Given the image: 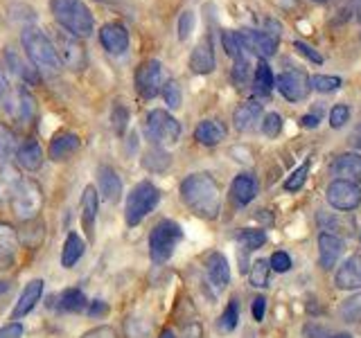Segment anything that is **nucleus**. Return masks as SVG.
I'll list each match as a JSON object with an SVG mask.
<instances>
[{
	"label": "nucleus",
	"instance_id": "nucleus-58",
	"mask_svg": "<svg viewBox=\"0 0 361 338\" xmlns=\"http://www.w3.org/2000/svg\"><path fill=\"white\" fill-rule=\"evenodd\" d=\"M302 127H307V129H316V127H319V118H316V115H302Z\"/></svg>",
	"mask_w": 361,
	"mask_h": 338
},
{
	"label": "nucleus",
	"instance_id": "nucleus-33",
	"mask_svg": "<svg viewBox=\"0 0 361 338\" xmlns=\"http://www.w3.org/2000/svg\"><path fill=\"white\" fill-rule=\"evenodd\" d=\"M18 248V234L7 223H0V259H9Z\"/></svg>",
	"mask_w": 361,
	"mask_h": 338
},
{
	"label": "nucleus",
	"instance_id": "nucleus-29",
	"mask_svg": "<svg viewBox=\"0 0 361 338\" xmlns=\"http://www.w3.org/2000/svg\"><path fill=\"white\" fill-rule=\"evenodd\" d=\"M274 88H276L274 70H271V65L264 59H259V63L255 68V75H253V90L257 95L267 97V95L274 93Z\"/></svg>",
	"mask_w": 361,
	"mask_h": 338
},
{
	"label": "nucleus",
	"instance_id": "nucleus-32",
	"mask_svg": "<svg viewBox=\"0 0 361 338\" xmlns=\"http://www.w3.org/2000/svg\"><path fill=\"white\" fill-rule=\"evenodd\" d=\"M59 309L61 311H68V313H79L88 307V300L84 296L82 289H66L59 293Z\"/></svg>",
	"mask_w": 361,
	"mask_h": 338
},
{
	"label": "nucleus",
	"instance_id": "nucleus-38",
	"mask_svg": "<svg viewBox=\"0 0 361 338\" xmlns=\"http://www.w3.org/2000/svg\"><path fill=\"white\" fill-rule=\"evenodd\" d=\"M237 323H240V302H237V300H231V302H228V307L224 309L221 318H219V330H221L224 334H228V332L235 330Z\"/></svg>",
	"mask_w": 361,
	"mask_h": 338
},
{
	"label": "nucleus",
	"instance_id": "nucleus-53",
	"mask_svg": "<svg viewBox=\"0 0 361 338\" xmlns=\"http://www.w3.org/2000/svg\"><path fill=\"white\" fill-rule=\"evenodd\" d=\"M82 338H118V334L113 327H95V330L86 332Z\"/></svg>",
	"mask_w": 361,
	"mask_h": 338
},
{
	"label": "nucleus",
	"instance_id": "nucleus-17",
	"mask_svg": "<svg viewBox=\"0 0 361 338\" xmlns=\"http://www.w3.org/2000/svg\"><path fill=\"white\" fill-rule=\"evenodd\" d=\"M334 284L343 291L361 289V255L348 257L345 262L338 266L336 275H334Z\"/></svg>",
	"mask_w": 361,
	"mask_h": 338
},
{
	"label": "nucleus",
	"instance_id": "nucleus-60",
	"mask_svg": "<svg viewBox=\"0 0 361 338\" xmlns=\"http://www.w3.org/2000/svg\"><path fill=\"white\" fill-rule=\"evenodd\" d=\"M9 289V284H7V282H3V280H0V293H5Z\"/></svg>",
	"mask_w": 361,
	"mask_h": 338
},
{
	"label": "nucleus",
	"instance_id": "nucleus-54",
	"mask_svg": "<svg viewBox=\"0 0 361 338\" xmlns=\"http://www.w3.org/2000/svg\"><path fill=\"white\" fill-rule=\"evenodd\" d=\"M251 311H253V318H255L257 323H262V320H264V311H267V298H264V296H257V298L253 300Z\"/></svg>",
	"mask_w": 361,
	"mask_h": 338
},
{
	"label": "nucleus",
	"instance_id": "nucleus-49",
	"mask_svg": "<svg viewBox=\"0 0 361 338\" xmlns=\"http://www.w3.org/2000/svg\"><path fill=\"white\" fill-rule=\"evenodd\" d=\"M269 266H271V270H276V273H287V270L291 268V257L285 251H278V253L271 255Z\"/></svg>",
	"mask_w": 361,
	"mask_h": 338
},
{
	"label": "nucleus",
	"instance_id": "nucleus-62",
	"mask_svg": "<svg viewBox=\"0 0 361 338\" xmlns=\"http://www.w3.org/2000/svg\"><path fill=\"white\" fill-rule=\"evenodd\" d=\"M314 3H325V0H314Z\"/></svg>",
	"mask_w": 361,
	"mask_h": 338
},
{
	"label": "nucleus",
	"instance_id": "nucleus-37",
	"mask_svg": "<svg viewBox=\"0 0 361 338\" xmlns=\"http://www.w3.org/2000/svg\"><path fill=\"white\" fill-rule=\"evenodd\" d=\"M16 149H18L16 135L11 133V129H7V127L0 124V163L9 161V158L16 154Z\"/></svg>",
	"mask_w": 361,
	"mask_h": 338
},
{
	"label": "nucleus",
	"instance_id": "nucleus-48",
	"mask_svg": "<svg viewBox=\"0 0 361 338\" xmlns=\"http://www.w3.org/2000/svg\"><path fill=\"white\" fill-rule=\"evenodd\" d=\"M192 30H195V11H183V14L178 16V39L180 41H185Z\"/></svg>",
	"mask_w": 361,
	"mask_h": 338
},
{
	"label": "nucleus",
	"instance_id": "nucleus-28",
	"mask_svg": "<svg viewBox=\"0 0 361 338\" xmlns=\"http://www.w3.org/2000/svg\"><path fill=\"white\" fill-rule=\"evenodd\" d=\"M86 253V244L77 232H68L66 242H63V251H61V266L63 268H73L79 259Z\"/></svg>",
	"mask_w": 361,
	"mask_h": 338
},
{
	"label": "nucleus",
	"instance_id": "nucleus-34",
	"mask_svg": "<svg viewBox=\"0 0 361 338\" xmlns=\"http://www.w3.org/2000/svg\"><path fill=\"white\" fill-rule=\"evenodd\" d=\"M269 277H271L269 259H257V262H253L251 273H248V280H251V287H255V289H264V287H269Z\"/></svg>",
	"mask_w": 361,
	"mask_h": 338
},
{
	"label": "nucleus",
	"instance_id": "nucleus-14",
	"mask_svg": "<svg viewBox=\"0 0 361 338\" xmlns=\"http://www.w3.org/2000/svg\"><path fill=\"white\" fill-rule=\"evenodd\" d=\"M99 43L109 54H124L129 50V32L122 23H106L99 30Z\"/></svg>",
	"mask_w": 361,
	"mask_h": 338
},
{
	"label": "nucleus",
	"instance_id": "nucleus-39",
	"mask_svg": "<svg viewBox=\"0 0 361 338\" xmlns=\"http://www.w3.org/2000/svg\"><path fill=\"white\" fill-rule=\"evenodd\" d=\"M221 43H224L226 54H231L233 59H240V56H246V50H244V43H242L240 32H224Z\"/></svg>",
	"mask_w": 361,
	"mask_h": 338
},
{
	"label": "nucleus",
	"instance_id": "nucleus-59",
	"mask_svg": "<svg viewBox=\"0 0 361 338\" xmlns=\"http://www.w3.org/2000/svg\"><path fill=\"white\" fill-rule=\"evenodd\" d=\"M158 338H178V336H176V332H174V330H163V332H161V336H158Z\"/></svg>",
	"mask_w": 361,
	"mask_h": 338
},
{
	"label": "nucleus",
	"instance_id": "nucleus-16",
	"mask_svg": "<svg viewBox=\"0 0 361 338\" xmlns=\"http://www.w3.org/2000/svg\"><path fill=\"white\" fill-rule=\"evenodd\" d=\"M5 63L9 65V70L14 73L16 77H20L25 84L37 86V84L41 82L37 65H34L25 54H18L14 48H7V50H5Z\"/></svg>",
	"mask_w": 361,
	"mask_h": 338
},
{
	"label": "nucleus",
	"instance_id": "nucleus-10",
	"mask_svg": "<svg viewBox=\"0 0 361 338\" xmlns=\"http://www.w3.org/2000/svg\"><path fill=\"white\" fill-rule=\"evenodd\" d=\"M325 199L338 212L357 210L361 206V185L355 183V180L334 178L330 183V187H327V192H325Z\"/></svg>",
	"mask_w": 361,
	"mask_h": 338
},
{
	"label": "nucleus",
	"instance_id": "nucleus-18",
	"mask_svg": "<svg viewBox=\"0 0 361 338\" xmlns=\"http://www.w3.org/2000/svg\"><path fill=\"white\" fill-rule=\"evenodd\" d=\"M264 108L257 99H248L244 104H240L233 113V122L237 131H251L257 127V122L262 120Z\"/></svg>",
	"mask_w": 361,
	"mask_h": 338
},
{
	"label": "nucleus",
	"instance_id": "nucleus-25",
	"mask_svg": "<svg viewBox=\"0 0 361 338\" xmlns=\"http://www.w3.org/2000/svg\"><path fill=\"white\" fill-rule=\"evenodd\" d=\"M332 176L343 178V180H355L361 178V154H341L334 158L330 167Z\"/></svg>",
	"mask_w": 361,
	"mask_h": 338
},
{
	"label": "nucleus",
	"instance_id": "nucleus-15",
	"mask_svg": "<svg viewBox=\"0 0 361 338\" xmlns=\"http://www.w3.org/2000/svg\"><path fill=\"white\" fill-rule=\"evenodd\" d=\"M343 239L336 234H330V232H321L319 234V264L323 270H332L338 259H341V253H343Z\"/></svg>",
	"mask_w": 361,
	"mask_h": 338
},
{
	"label": "nucleus",
	"instance_id": "nucleus-41",
	"mask_svg": "<svg viewBox=\"0 0 361 338\" xmlns=\"http://www.w3.org/2000/svg\"><path fill=\"white\" fill-rule=\"evenodd\" d=\"M111 124H113V131H116L118 135H124V131H127V127H129V108L124 106L122 101H118V104L113 106Z\"/></svg>",
	"mask_w": 361,
	"mask_h": 338
},
{
	"label": "nucleus",
	"instance_id": "nucleus-61",
	"mask_svg": "<svg viewBox=\"0 0 361 338\" xmlns=\"http://www.w3.org/2000/svg\"><path fill=\"white\" fill-rule=\"evenodd\" d=\"M330 338H353L350 334H334V336H330Z\"/></svg>",
	"mask_w": 361,
	"mask_h": 338
},
{
	"label": "nucleus",
	"instance_id": "nucleus-8",
	"mask_svg": "<svg viewBox=\"0 0 361 338\" xmlns=\"http://www.w3.org/2000/svg\"><path fill=\"white\" fill-rule=\"evenodd\" d=\"M0 106L9 120H16L18 124H27L37 115V99L25 88H9Z\"/></svg>",
	"mask_w": 361,
	"mask_h": 338
},
{
	"label": "nucleus",
	"instance_id": "nucleus-46",
	"mask_svg": "<svg viewBox=\"0 0 361 338\" xmlns=\"http://www.w3.org/2000/svg\"><path fill=\"white\" fill-rule=\"evenodd\" d=\"M280 131H282V118L278 113H267L262 118V133L267 138H278Z\"/></svg>",
	"mask_w": 361,
	"mask_h": 338
},
{
	"label": "nucleus",
	"instance_id": "nucleus-19",
	"mask_svg": "<svg viewBox=\"0 0 361 338\" xmlns=\"http://www.w3.org/2000/svg\"><path fill=\"white\" fill-rule=\"evenodd\" d=\"M190 70L197 75H210L214 70V50L210 39H201L190 54Z\"/></svg>",
	"mask_w": 361,
	"mask_h": 338
},
{
	"label": "nucleus",
	"instance_id": "nucleus-9",
	"mask_svg": "<svg viewBox=\"0 0 361 338\" xmlns=\"http://www.w3.org/2000/svg\"><path fill=\"white\" fill-rule=\"evenodd\" d=\"M52 43L56 48V54H59L61 68H68V70H73V73L84 70L86 68V48H84L82 41L61 30V32H56Z\"/></svg>",
	"mask_w": 361,
	"mask_h": 338
},
{
	"label": "nucleus",
	"instance_id": "nucleus-36",
	"mask_svg": "<svg viewBox=\"0 0 361 338\" xmlns=\"http://www.w3.org/2000/svg\"><path fill=\"white\" fill-rule=\"evenodd\" d=\"M338 311H341V318L345 323H361V291L343 300Z\"/></svg>",
	"mask_w": 361,
	"mask_h": 338
},
{
	"label": "nucleus",
	"instance_id": "nucleus-21",
	"mask_svg": "<svg viewBox=\"0 0 361 338\" xmlns=\"http://www.w3.org/2000/svg\"><path fill=\"white\" fill-rule=\"evenodd\" d=\"M206 273H208V280L212 282V287L217 291H224L231 282L228 259H226L221 253H210L206 259Z\"/></svg>",
	"mask_w": 361,
	"mask_h": 338
},
{
	"label": "nucleus",
	"instance_id": "nucleus-2",
	"mask_svg": "<svg viewBox=\"0 0 361 338\" xmlns=\"http://www.w3.org/2000/svg\"><path fill=\"white\" fill-rule=\"evenodd\" d=\"M50 9L59 27L77 39H88L95 30V18L82 0H50Z\"/></svg>",
	"mask_w": 361,
	"mask_h": 338
},
{
	"label": "nucleus",
	"instance_id": "nucleus-30",
	"mask_svg": "<svg viewBox=\"0 0 361 338\" xmlns=\"http://www.w3.org/2000/svg\"><path fill=\"white\" fill-rule=\"evenodd\" d=\"M97 210H99V194L93 185H88L84 187V194H82V221L86 225V230H93Z\"/></svg>",
	"mask_w": 361,
	"mask_h": 338
},
{
	"label": "nucleus",
	"instance_id": "nucleus-63",
	"mask_svg": "<svg viewBox=\"0 0 361 338\" xmlns=\"http://www.w3.org/2000/svg\"><path fill=\"white\" fill-rule=\"evenodd\" d=\"M359 20H361V7H359Z\"/></svg>",
	"mask_w": 361,
	"mask_h": 338
},
{
	"label": "nucleus",
	"instance_id": "nucleus-4",
	"mask_svg": "<svg viewBox=\"0 0 361 338\" xmlns=\"http://www.w3.org/2000/svg\"><path fill=\"white\" fill-rule=\"evenodd\" d=\"M161 201V189H158L149 180L133 185V189L127 196V206H124V217L129 225H138L142 219H147L154 212V208Z\"/></svg>",
	"mask_w": 361,
	"mask_h": 338
},
{
	"label": "nucleus",
	"instance_id": "nucleus-52",
	"mask_svg": "<svg viewBox=\"0 0 361 338\" xmlns=\"http://www.w3.org/2000/svg\"><path fill=\"white\" fill-rule=\"evenodd\" d=\"M23 334H25V330H23L20 323H9L0 330V338H23Z\"/></svg>",
	"mask_w": 361,
	"mask_h": 338
},
{
	"label": "nucleus",
	"instance_id": "nucleus-6",
	"mask_svg": "<svg viewBox=\"0 0 361 338\" xmlns=\"http://www.w3.org/2000/svg\"><path fill=\"white\" fill-rule=\"evenodd\" d=\"M183 237L180 225L172 219H163L161 223H156V228L149 234V255L156 264L167 262L174 255V248Z\"/></svg>",
	"mask_w": 361,
	"mask_h": 338
},
{
	"label": "nucleus",
	"instance_id": "nucleus-23",
	"mask_svg": "<svg viewBox=\"0 0 361 338\" xmlns=\"http://www.w3.org/2000/svg\"><path fill=\"white\" fill-rule=\"evenodd\" d=\"M231 196L237 206H248L257 196V178L248 172L235 176V180L231 183Z\"/></svg>",
	"mask_w": 361,
	"mask_h": 338
},
{
	"label": "nucleus",
	"instance_id": "nucleus-5",
	"mask_svg": "<svg viewBox=\"0 0 361 338\" xmlns=\"http://www.w3.org/2000/svg\"><path fill=\"white\" fill-rule=\"evenodd\" d=\"M147 138H149L156 146H172L180 140V122L169 115L163 108H154L147 113Z\"/></svg>",
	"mask_w": 361,
	"mask_h": 338
},
{
	"label": "nucleus",
	"instance_id": "nucleus-35",
	"mask_svg": "<svg viewBox=\"0 0 361 338\" xmlns=\"http://www.w3.org/2000/svg\"><path fill=\"white\" fill-rule=\"evenodd\" d=\"M310 86L316 93H334V90L343 86V79L334 75H314L310 77Z\"/></svg>",
	"mask_w": 361,
	"mask_h": 338
},
{
	"label": "nucleus",
	"instance_id": "nucleus-20",
	"mask_svg": "<svg viewBox=\"0 0 361 338\" xmlns=\"http://www.w3.org/2000/svg\"><path fill=\"white\" fill-rule=\"evenodd\" d=\"M97 194H102V199L109 201V203H116L122 194V180L116 174V169L109 167V165H102L97 169Z\"/></svg>",
	"mask_w": 361,
	"mask_h": 338
},
{
	"label": "nucleus",
	"instance_id": "nucleus-27",
	"mask_svg": "<svg viewBox=\"0 0 361 338\" xmlns=\"http://www.w3.org/2000/svg\"><path fill=\"white\" fill-rule=\"evenodd\" d=\"M79 149V138L75 133H59L54 135V140L50 142V158L56 163L68 161L73 154H77Z\"/></svg>",
	"mask_w": 361,
	"mask_h": 338
},
{
	"label": "nucleus",
	"instance_id": "nucleus-43",
	"mask_svg": "<svg viewBox=\"0 0 361 338\" xmlns=\"http://www.w3.org/2000/svg\"><path fill=\"white\" fill-rule=\"evenodd\" d=\"M149 332H152L149 323L140 320V318H129L127 325H124V334H127V338H149Z\"/></svg>",
	"mask_w": 361,
	"mask_h": 338
},
{
	"label": "nucleus",
	"instance_id": "nucleus-22",
	"mask_svg": "<svg viewBox=\"0 0 361 338\" xmlns=\"http://www.w3.org/2000/svg\"><path fill=\"white\" fill-rule=\"evenodd\" d=\"M43 296V280H32L25 284V289H23L20 298L16 302L14 311H11V318L18 320L23 318V315H27L34 307H37V302L41 300Z\"/></svg>",
	"mask_w": 361,
	"mask_h": 338
},
{
	"label": "nucleus",
	"instance_id": "nucleus-13",
	"mask_svg": "<svg viewBox=\"0 0 361 338\" xmlns=\"http://www.w3.org/2000/svg\"><path fill=\"white\" fill-rule=\"evenodd\" d=\"M242 43H244V50L246 52H253L259 59H269L274 56L278 50V37L271 32H259V30H244L240 32Z\"/></svg>",
	"mask_w": 361,
	"mask_h": 338
},
{
	"label": "nucleus",
	"instance_id": "nucleus-45",
	"mask_svg": "<svg viewBox=\"0 0 361 338\" xmlns=\"http://www.w3.org/2000/svg\"><path fill=\"white\" fill-rule=\"evenodd\" d=\"M248 75H251V65H248V59L246 56H240V59H235V65H233V82L244 88L246 82H248Z\"/></svg>",
	"mask_w": 361,
	"mask_h": 338
},
{
	"label": "nucleus",
	"instance_id": "nucleus-11",
	"mask_svg": "<svg viewBox=\"0 0 361 338\" xmlns=\"http://www.w3.org/2000/svg\"><path fill=\"white\" fill-rule=\"evenodd\" d=\"M135 93L145 99H152L163 90V65L158 59H147L135 70Z\"/></svg>",
	"mask_w": 361,
	"mask_h": 338
},
{
	"label": "nucleus",
	"instance_id": "nucleus-12",
	"mask_svg": "<svg viewBox=\"0 0 361 338\" xmlns=\"http://www.w3.org/2000/svg\"><path fill=\"white\" fill-rule=\"evenodd\" d=\"M276 88L280 90V95L285 97L287 101H302L307 99L310 95V77L300 73V70H289V73H282L276 79Z\"/></svg>",
	"mask_w": 361,
	"mask_h": 338
},
{
	"label": "nucleus",
	"instance_id": "nucleus-56",
	"mask_svg": "<svg viewBox=\"0 0 361 338\" xmlns=\"http://www.w3.org/2000/svg\"><path fill=\"white\" fill-rule=\"evenodd\" d=\"M350 144H353L355 149H361V124H357L353 133H350Z\"/></svg>",
	"mask_w": 361,
	"mask_h": 338
},
{
	"label": "nucleus",
	"instance_id": "nucleus-44",
	"mask_svg": "<svg viewBox=\"0 0 361 338\" xmlns=\"http://www.w3.org/2000/svg\"><path fill=\"white\" fill-rule=\"evenodd\" d=\"M163 99H165V104L169 108H178L180 104H183V93H180V86L176 82H167L163 84Z\"/></svg>",
	"mask_w": 361,
	"mask_h": 338
},
{
	"label": "nucleus",
	"instance_id": "nucleus-47",
	"mask_svg": "<svg viewBox=\"0 0 361 338\" xmlns=\"http://www.w3.org/2000/svg\"><path fill=\"white\" fill-rule=\"evenodd\" d=\"M348 120H350V108H348V104H336V106H332V111H330V127L332 129H341Z\"/></svg>",
	"mask_w": 361,
	"mask_h": 338
},
{
	"label": "nucleus",
	"instance_id": "nucleus-40",
	"mask_svg": "<svg viewBox=\"0 0 361 338\" xmlns=\"http://www.w3.org/2000/svg\"><path fill=\"white\" fill-rule=\"evenodd\" d=\"M237 242H240V246L246 248V251H257V248H262L267 244V234L264 230H242L240 237H237Z\"/></svg>",
	"mask_w": 361,
	"mask_h": 338
},
{
	"label": "nucleus",
	"instance_id": "nucleus-55",
	"mask_svg": "<svg viewBox=\"0 0 361 338\" xmlns=\"http://www.w3.org/2000/svg\"><path fill=\"white\" fill-rule=\"evenodd\" d=\"M88 313L93 315V318H97V315H104L109 313V304L104 300H93V302H88Z\"/></svg>",
	"mask_w": 361,
	"mask_h": 338
},
{
	"label": "nucleus",
	"instance_id": "nucleus-31",
	"mask_svg": "<svg viewBox=\"0 0 361 338\" xmlns=\"http://www.w3.org/2000/svg\"><path fill=\"white\" fill-rule=\"evenodd\" d=\"M20 174L18 169L11 165L9 161L0 163V196L11 199V194L16 192V187L20 185Z\"/></svg>",
	"mask_w": 361,
	"mask_h": 338
},
{
	"label": "nucleus",
	"instance_id": "nucleus-3",
	"mask_svg": "<svg viewBox=\"0 0 361 338\" xmlns=\"http://www.w3.org/2000/svg\"><path fill=\"white\" fill-rule=\"evenodd\" d=\"M20 43H23V52H25L27 59L37 65V70H43L48 75H56L61 70V61L52 39L39 27H25L20 34Z\"/></svg>",
	"mask_w": 361,
	"mask_h": 338
},
{
	"label": "nucleus",
	"instance_id": "nucleus-42",
	"mask_svg": "<svg viewBox=\"0 0 361 338\" xmlns=\"http://www.w3.org/2000/svg\"><path fill=\"white\" fill-rule=\"evenodd\" d=\"M307 174H310V161L302 163L298 169H293L291 176L285 180V189L287 192H298V189H302L305 180H307Z\"/></svg>",
	"mask_w": 361,
	"mask_h": 338
},
{
	"label": "nucleus",
	"instance_id": "nucleus-26",
	"mask_svg": "<svg viewBox=\"0 0 361 338\" xmlns=\"http://www.w3.org/2000/svg\"><path fill=\"white\" fill-rule=\"evenodd\" d=\"M16 161L23 169L27 172H37V169L43 165V149L37 140H27L23 142L18 149H16Z\"/></svg>",
	"mask_w": 361,
	"mask_h": 338
},
{
	"label": "nucleus",
	"instance_id": "nucleus-50",
	"mask_svg": "<svg viewBox=\"0 0 361 338\" xmlns=\"http://www.w3.org/2000/svg\"><path fill=\"white\" fill-rule=\"evenodd\" d=\"M161 158H169L163 149H152V151H147V156H145V167L147 169H152V172H163L161 169V165H158V161H161Z\"/></svg>",
	"mask_w": 361,
	"mask_h": 338
},
{
	"label": "nucleus",
	"instance_id": "nucleus-57",
	"mask_svg": "<svg viewBox=\"0 0 361 338\" xmlns=\"http://www.w3.org/2000/svg\"><path fill=\"white\" fill-rule=\"evenodd\" d=\"M7 90H9L7 75H5V70H3V68H0V101H3V97L7 95Z\"/></svg>",
	"mask_w": 361,
	"mask_h": 338
},
{
	"label": "nucleus",
	"instance_id": "nucleus-7",
	"mask_svg": "<svg viewBox=\"0 0 361 338\" xmlns=\"http://www.w3.org/2000/svg\"><path fill=\"white\" fill-rule=\"evenodd\" d=\"M11 208L23 221H32L43 208V192L37 180H20V185L11 194Z\"/></svg>",
	"mask_w": 361,
	"mask_h": 338
},
{
	"label": "nucleus",
	"instance_id": "nucleus-24",
	"mask_svg": "<svg viewBox=\"0 0 361 338\" xmlns=\"http://www.w3.org/2000/svg\"><path fill=\"white\" fill-rule=\"evenodd\" d=\"M226 133H228V129L221 120H203L195 129V138L206 146H217L226 140Z\"/></svg>",
	"mask_w": 361,
	"mask_h": 338
},
{
	"label": "nucleus",
	"instance_id": "nucleus-1",
	"mask_svg": "<svg viewBox=\"0 0 361 338\" xmlns=\"http://www.w3.org/2000/svg\"><path fill=\"white\" fill-rule=\"evenodd\" d=\"M180 199L185 201V206L201 219H217L221 210V192L217 180L210 174L199 172L190 174L180 183Z\"/></svg>",
	"mask_w": 361,
	"mask_h": 338
},
{
	"label": "nucleus",
	"instance_id": "nucleus-51",
	"mask_svg": "<svg viewBox=\"0 0 361 338\" xmlns=\"http://www.w3.org/2000/svg\"><path fill=\"white\" fill-rule=\"evenodd\" d=\"M293 48H296L302 56H307V59H310L312 63H323V56H321L319 52H316V50L312 48V45L305 43V41H296V43H293Z\"/></svg>",
	"mask_w": 361,
	"mask_h": 338
}]
</instances>
